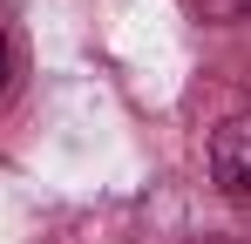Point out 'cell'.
Segmentation results:
<instances>
[{
    "mask_svg": "<svg viewBox=\"0 0 251 244\" xmlns=\"http://www.w3.org/2000/svg\"><path fill=\"white\" fill-rule=\"evenodd\" d=\"M7 75H14V41H7V27H0V95H7Z\"/></svg>",
    "mask_w": 251,
    "mask_h": 244,
    "instance_id": "2",
    "label": "cell"
},
{
    "mask_svg": "<svg viewBox=\"0 0 251 244\" xmlns=\"http://www.w3.org/2000/svg\"><path fill=\"white\" fill-rule=\"evenodd\" d=\"M210 183L251 210V116H231L210 136Z\"/></svg>",
    "mask_w": 251,
    "mask_h": 244,
    "instance_id": "1",
    "label": "cell"
}]
</instances>
